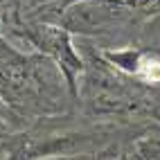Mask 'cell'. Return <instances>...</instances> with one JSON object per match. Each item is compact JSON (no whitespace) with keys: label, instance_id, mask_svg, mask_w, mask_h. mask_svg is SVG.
<instances>
[{"label":"cell","instance_id":"7a4b0ae2","mask_svg":"<svg viewBox=\"0 0 160 160\" xmlns=\"http://www.w3.org/2000/svg\"><path fill=\"white\" fill-rule=\"evenodd\" d=\"M36 41H38L41 48H48L50 54L61 63V68H63V72H66V77L70 81V90L77 92V86H74V74L81 70V61L72 52L68 36L63 34V32H59V29H52V27H38V38Z\"/></svg>","mask_w":160,"mask_h":160},{"label":"cell","instance_id":"3957f363","mask_svg":"<svg viewBox=\"0 0 160 160\" xmlns=\"http://www.w3.org/2000/svg\"><path fill=\"white\" fill-rule=\"evenodd\" d=\"M135 77L144 83H160V57L156 54H140L135 68Z\"/></svg>","mask_w":160,"mask_h":160},{"label":"cell","instance_id":"6da1fadb","mask_svg":"<svg viewBox=\"0 0 160 160\" xmlns=\"http://www.w3.org/2000/svg\"><path fill=\"white\" fill-rule=\"evenodd\" d=\"M122 16V12L115 5L108 2H81L74 5L68 16H66V25L74 32H97L106 25H111L113 20Z\"/></svg>","mask_w":160,"mask_h":160}]
</instances>
